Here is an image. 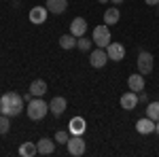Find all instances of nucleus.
I'll list each match as a JSON object with an SVG mask.
<instances>
[{
	"label": "nucleus",
	"instance_id": "1",
	"mask_svg": "<svg viewBox=\"0 0 159 157\" xmlns=\"http://www.w3.org/2000/svg\"><path fill=\"white\" fill-rule=\"evenodd\" d=\"M24 102H25L24 96H19L15 91H9V94L0 96V113L7 115V117H17L24 110Z\"/></svg>",
	"mask_w": 159,
	"mask_h": 157
},
{
	"label": "nucleus",
	"instance_id": "2",
	"mask_svg": "<svg viewBox=\"0 0 159 157\" xmlns=\"http://www.w3.org/2000/svg\"><path fill=\"white\" fill-rule=\"evenodd\" d=\"M25 113H28V117L32 121H40V119H45V115L49 113V104H47L43 98H34V100L28 102Z\"/></svg>",
	"mask_w": 159,
	"mask_h": 157
},
{
	"label": "nucleus",
	"instance_id": "3",
	"mask_svg": "<svg viewBox=\"0 0 159 157\" xmlns=\"http://www.w3.org/2000/svg\"><path fill=\"white\" fill-rule=\"evenodd\" d=\"M108 40H110V25L102 24V25H96L93 28V43L98 47H108Z\"/></svg>",
	"mask_w": 159,
	"mask_h": 157
},
{
	"label": "nucleus",
	"instance_id": "4",
	"mask_svg": "<svg viewBox=\"0 0 159 157\" xmlns=\"http://www.w3.org/2000/svg\"><path fill=\"white\" fill-rule=\"evenodd\" d=\"M66 146H68V153H70L72 157H81L83 153H85V140H83L79 134H72V136L68 138Z\"/></svg>",
	"mask_w": 159,
	"mask_h": 157
},
{
	"label": "nucleus",
	"instance_id": "5",
	"mask_svg": "<svg viewBox=\"0 0 159 157\" xmlns=\"http://www.w3.org/2000/svg\"><path fill=\"white\" fill-rule=\"evenodd\" d=\"M151 70H153V55L148 51H140L138 53V72L151 74Z\"/></svg>",
	"mask_w": 159,
	"mask_h": 157
},
{
	"label": "nucleus",
	"instance_id": "6",
	"mask_svg": "<svg viewBox=\"0 0 159 157\" xmlns=\"http://www.w3.org/2000/svg\"><path fill=\"white\" fill-rule=\"evenodd\" d=\"M106 62H108V53H106L102 47H98L96 51H91L89 64H91L93 68H104V66H106Z\"/></svg>",
	"mask_w": 159,
	"mask_h": 157
},
{
	"label": "nucleus",
	"instance_id": "7",
	"mask_svg": "<svg viewBox=\"0 0 159 157\" xmlns=\"http://www.w3.org/2000/svg\"><path fill=\"white\" fill-rule=\"evenodd\" d=\"M106 53H108V60L112 62H121L125 58V47H123L121 43H108V47H106Z\"/></svg>",
	"mask_w": 159,
	"mask_h": 157
},
{
	"label": "nucleus",
	"instance_id": "8",
	"mask_svg": "<svg viewBox=\"0 0 159 157\" xmlns=\"http://www.w3.org/2000/svg\"><path fill=\"white\" fill-rule=\"evenodd\" d=\"M66 106H68V102H66V98H61V96H55L49 102V110L55 117H61V115L66 113Z\"/></svg>",
	"mask_w": 159,
	"mask_h": 157
},
{
	"label": "nucleus",
	"instance_id": "9",
	"mask_svg": "<svg viewBox=\"0 0 159 157\" xmlns=\"http://www.w3.org/2000/svg\"><path fill=\"white\" fill-rule=\"evenodd\" d=\"M85 32H87V21L83 17H74L72 21H70V34L81 38V36H85Z\"/></svg>",
	"mask_w": 159,
	"mask_h": 157
},
{
	"label": "nucleus",
	"instance_id": "10",
	"mask_svg": "<svg viewBox=\"0 0 159 157\" xmlns=\"http://www.w3.org/2000/svg\"><path fill=\"white\" fill-rule=\"evenodd\" d=\"M136 132L142 134V136H147V134H153L155 132V121L144 117V119H138L136 121Z\"/></svg>",
	"mask_w": 159,
	"mask_h": 157
},
{
	"label": "nucleus",
	"instance_id": "11",
	"mask_svg": "<svg viewBox=\"0 0 159 157\" xmlns=\"http://www.w3.org/2000/svg\"><path fill=\"white\" fill-rule=\"evenodd\" d=\"M45 7L53 15H61V13H66V9H68V0H47Z\"/></svg>",
	"mask_w": 159,
	"mask_h": 157
},
{
	"label": "nucleus",
	"instance_id": "12",
	"mask_svg": "<svg viewBox=\"0 0 159 157\" xmlns=\"http://www.w3.org/2000/svg\"><path fill=\"white\" fill-rule=\"evenodd\" d=\"M127 87L136 91V94H140V91H144V74H132L129 79H127Z\"/></svg>",
	"mask_w": 159,
	"mask_h": 157
},
{
	"label": "nucleus",
	"instance_id": "13",
	"mask_svg": "<svg viewBox=\"0 0 159 157\" xmlns=\"http://www.w3.org/2000/svg\"><path fill=\"white\" fill-rule=\"evenodd\" d=\"M47 7H34L32 11H30V21L32 24H36V25H40V24H45V19H47Z\"/></svg>",
	"mask_w": 159,
	"mask_h": 157
},
{
	"label": "nucleus",
	"instance_id": "14",
	"mask_svg": "<svg viewBox=\"0 0 159 157\" xmlns=\"http://www.w3.org/2000/svg\"><path fill=\"white\" fill-rule=\"evenodd\" d=\"M136 104H138V94H136V91L129 89L127 94H123V96H121V106L125 110H134Z\"/></svg>",
	"mask_w": 159,
	"mask_h": 157
},
{
	"label": "nucleus",
	"instance_id": "15",
	"mask_svg": "<svg viewBox=\"0 0 159 157\" xmlns=\"http://www.w3.org/2000/svg\"><path fill=\"white\" fill-rule=\"evenodd\" d=\"M36 149H38V155H53L55 142H53L51 138H40V142L36 145Z\"/></svg>",
	"mask_w": 159,
	"mask_h": 157
},
{
	"label": "nucleus",
	"instance_id": "16",
	"mask_svg": "<svg viewBox=\"0 0 159 157\" xmlns=\"http://www.w3.org/2000/svg\"><path fill=\"white\" fill-rule=\"evenodd\" d=\"M30 94L34 98H43L47 94V83L43 81V79H36V81H32L30 83Z\"/></svg>",
	"mask_w": 159,
	"mask_h": 157
},
{
	"label": "nucleus",
	"instance_id": "17",
	"mask_svg": "<svg viewBox=\"0 0 159 157\" xmlns=\"http://www.w3.org/2000/svg\"><path fill=\"white\" fill-rule=\"evenodd\" d=\"M68 132L81 136V134L85 132V119H83V117H72L70 123H68Z\"/></svg>",
	"mask_w": 159,
	"mask_h": 157
},
{
	"label": "nucleus",
	"instance_id": "18",
	"mask_svg": "<svg viewBox=\"0 0 159 157\" xmlns=\"http://www.w3.org/2000/svg\"><path fill=\"white\" fill-rule=\"evenodd\" d=\"M119 19H121V13H119V9H117V7L106 9V13H104V24H106V25L119 24Z\"/></svg>",
	"mask_w": 159,
	"mask_h": 157
},
{
	"label": "nucleus",
	"instance_id": "19",
	"mask_svg": "<svg viewBox=\"0 0 159 157\" xmlns=\"http://www.w3.org/2000/svg\"><path fill=\"white\" fill-rule=\"evenodd\" d=\"M19 155H21V157H34V155H38L36 145H34V142H24V145L19 146Z\"/></svg>",
	"mask_w": 159,
	"mask_h": 157
},
{
	"label": "nucleus",
	"instance_id": "20",
	"mask_svg": "<svg viewBox=\"0 0 159 157\" xmlns=\"http://www.w3.org/2000/svg\"><path fill=\"white\" fill-rule=\"evenodd\" d=\"M147 117L153 119L155 123L159 121V102H151V104L147 106Z\"/></svg>",
	"mask_w": 159,
	"mask_h": 157
},
{
	"label": "nucleus",
	"instance_id": "21",
	"mask_svg": "<svg viewBox=\"0 0 159 157\" xmlns=\"http://www.w3.org/2000/svg\"><path fill=\"white\" fill-rule=\"evenodd\" d=\"M74 34H64V36H60V47L61 49H72L74 45H76V40H74Z\"/></svg>",
	"mask_w": 159,
	"mask_h": 157
},
{
	"label": "nucleus",
	"instance_id": "22",
	"mask_svg": "<svg viewBox=\"0 0 159 157\" xmlns=\"http://www.w3.org/2000/svg\"><path fill=\"white\" fill-rule=\"evenodd\" d=\"M11 130V123H9V117L0 113V134H7Z\"/></svg>",
	"mask_w": 159,
	"mask_h": 157
},
{
	"label": "nucleus",
	"instance_id": "23",
	"mask_svg": "<svg viewBox=\"0 0 159 157\" xmlns=\"http://www.w3.org/2000/svg\"><path fill=\"white\" fill-rule=\"evenodd\" d=\"M76 47L81 49V51H89V47H91V40L85 36H81L79 40H76Z\"/></svg>",
	"mask_w": 159,
	"mask_h": 157
},
{
	"label": "nucleus",
	"instance_id": "24",
	"mask_svg": "<svg viewBox=\"0 0 159 157\" xmlns=\"http://www.w3.org/2000/svg\"><path fill=\"white\" fill-rule=\"evenodd\" d=\"M68 138H70V136H68L66 132H57L55 134V142H68Z\"/></svg>",
	"mask_w": 159,
	"mask_h": 157
},
{
	"label": "nucleus",
	"instance_id": "25",
	"mask_svg": "<svg viewBox=\"0 0 159 157\" xmlns=\"http://www.w3.org/2000/svg\"><path fill=\"white\" fill-rule=\"evenodd\" d=\"M144 2H147L148 7H157V4H159V0H144Z\"/></svg>",
	"mask_w": 159,
	"mask_h": 157
},
{
	"label": "nucleus",
	"instance_id": "26",
	"mask_svg": "<svg viewBox=\"0 0 159 157\" xmlns=\"http://www.w3.org/2000/svg\"><path fill=\"white\" fill-rule=\"evenodd\" d=\"M32 98H34V96H32V94H30V91H28V94H24V100H25V102H30V100H32Z\"/></svg>",
	"mask_w": 159,
	"mask_h": 157
},
{
	"label": "nucleus",
	"instance_id": "27",
	"mask_svg": "<svg viewBox=\"0 0 159 157\" xmlns=\"http://www.w3.org/2000/svg\"><path fill=\"white\" fill-rule=\"evenodd\" d=\"M138 100H142V102H148V98H147V94H140V96H138Z\"/></svg>",
	"mask_w": 159,
	"mask_h": 157
},
{
	"label": "nucleus",
	"instance_id": "28",
	"mask_svg": "<svg viewBox=\"0 0 159 157\" xmlns=\"http://www.w3.org/2000/svg\"><path fill=\"white\" fill-rule=\"evenodd\" d=\"M110 2H112V4H121L123 0H110Z\"/></svg>",
	"mask_w": 159,
	"mask_h": 157
},
{
	"label": "nucleus",
	"instance_id": "29",
	"mask_svg": "<svg viewBox=\"0 0 159 157\" xmlns=\"http://www.w3.org/2000/svg\"><path fill=\"white\" fill-rule=\"evenodd\" d=\"M155 132L159 134V121H157V123H155Z\"/></svg>",
	"mask_w": 159,
	"mask_h": 157
},
{
	"label": "nucleus",
	"instance_id": "30",
	"mask_svg": "<svg viewBox=\"0 0 159 157\" xmlns=\"http://www.w3.org/2000/svg\"><path fill=\"white\" fill-rule=\"evenodd\" d=\"M98 2H108V0H98Z\"/></svg>",
	"mask_w": 159,
	"mask_h": 157
},
{
	"label": "nucleus",
	"instance_id": "31",
	"mask_svg": "<svg viewBox=\"0 0 159 157\" xmlns=\"http://www.w3.org/2000/svg\"><path fill=\"white\" fill-rule=\"evenodd\" d=\"M157 13H159V4H157Z\"/></svg>",
	"mask_w": 159,
	"mask_h": 157
},
{
	"label": "nucleus",
	"instance_id": "32",
	"mask_svg": "<svg viewBox=\"0 0 159 157\" xmlns=\"http://www.w3.org/2000/svg\"><path fill=\"white\" fill-rule=\"evenodd\" d=\"M13 2H15V0H13Z\"/></svg>",
	"mask_w": 159,
	"mask_h": 157
}]
</instances>
